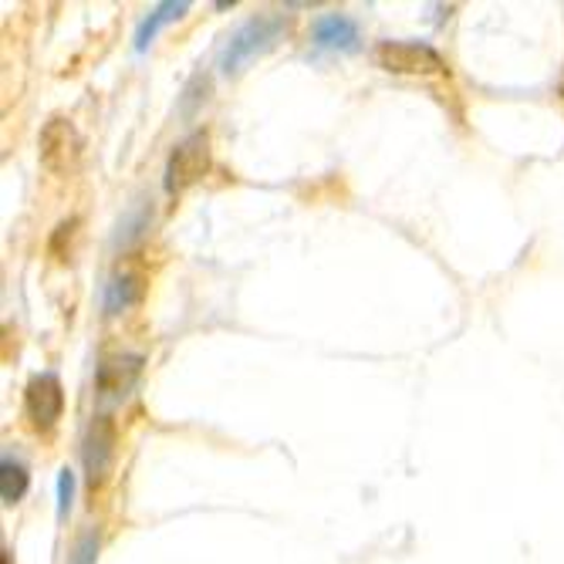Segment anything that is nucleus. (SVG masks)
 Masks as SVG:
<instances>
[{"instance_id":"obj_9","label":"nucleus","mask_w":564,"mask_h":564,"mask_svg":"<svg viewBox=\"0 0 564 564\" xmlns=\"http://www.w3.org/2000/svg\"><path fill=\"white\" fill-rule=\"evenodd\" d=\"M142 369V358L139 355H122V358H112L98 369V392L101 395H126L135 382Z\"/></svg>"},{"instance_id":"obj_4","label":"nucleus","mask_w":564,"mask_h":564,"mask_svg":"<svg viewBox=\"0 0 564 564\" xmlns=\"http://www.w3.org/2000/svg\"><path fill=\"white\" fill-rule=\"evenodd\" d=\"M78 149H82V139H78V129L72 119L65 116H51L41 129V166L47 173H68L78 160Z\"/></svg>"},{"instance_id":"obj_6","label":"nucleus","mask_w":564,"mask_h":564,"mask_svg":"<svg viewBox=\"0 0 564 564\" xmlns=\"http://www.w3.org/2000/svg\"><path fill=\"white\" fill-rule=\"evenodd\" d=\"M24 405H28V416L37 423V426H51L65 409V392H62V382L58 376H34L24 389Z\"/></svg>"},{"instance_id":"obj_5","label":"nucleus","mask_w":564,"mask_h":564,"mask_svg":"<svg viewBox=\"0 0 564 564\" xmlns=\"http://www.w3.org/2000/svg\"><path fill=\"white\" fill-rule=\"evenodd\" d=\"M116 443H119V430L112 416H95L88 423L85 433V446H82V464L88 474V484H106L109 470H112V459H116Z\"/></svg>"},{"instance_id":"obj_13","label":"nucleus","mask_w":564,"mask_h":564,"mask_svg":"<svg viewBox=\"0 0 564 564\" xmlns=\"http://www.w3.org/2000/svg\"><path fill=\"white\" fill-rule=\"evenodd\" d=\"M72 494H75V474L65 467L62 477H58V510H62V514L72 507Z\"/></svg>"},{"instance_id":"obj_10","label":"nucleus","mask_w":564,"mask_h":564,"mask_svg":"<svg viewBox=\"0 0 564 564\" xmlns=\"http://www.w3.org/2000/svg\"><path fill=\"white\" fill-rule=\"evenodd\" d=\"M189 11V4L186 0H166V4H160V8H152V14L139 24V31H135V51H145L149 47V41L156 37L170 21H180L183 14Z\"/></svg>"},{"instance_id":"obj_12","label":"nucleus","mask_w":564,"mask_h":564,"mask_svg":"<svg viewBox=\"0 0 564 564\" xmlns=\"http://www.w3.org/2000/svg\"><path fill=\"white\" fill-rule=\"evenodd\" d=\"M95 554H98V534H95V531H88V534L75 544L72 564H95Z\"/></svg>"},{"instance_id":"obj_11","label":"nucleus","mask_w":564,"mask_h":564,"mask_svg":"<svg viewBox=\"0 0 564 564\" xmlns=\"http://www.w3.org/2000/svg\"><path fill=\"white\" fill-rule=\"evenodd\" d=\"M0 490H4V503H18L28 490V470L11 456H4V464H0Z\"/></svg>"},{"instance_id":"obj_8","label":"nucleus","mask_w":564,"mask_h":564,"mask_svg":"<svg viewBox=\"0 0 564 564\" xmlns=\"http://www.w3.org/2000/svg\"><path fill=\"white\" fill-rule=\"evenodd\" d=\"M312 37L325 51H355L358 47V24L345 14H322L312 28Z\"/></svg>"},{"instance_id":"obj_1","label":"nucleus","mask_w":564,"mask_h":564,"mask_svg":"<svg viewBox=\"0 0 564 564\" xmlns=\"http://www.w3.org/2000/svg\"><path fill=\"white\" fill-rule=\"evenodd\" d=\"M284 31V21L281 18H250L243 21L227 41H224V51H220V72L224 75H240L243 65H250L253 58L261 55V51H268L278 34Z\"/></svg>"},{"instance_id":"obj_7","label":"nucleus","mask_w":564,"mask_h":564,"mask_svg":"<svg viewBox=\"0 0 564 564\" xmlns=\"http://www.w3.org/2000/svg\"><path fill=\"white\" fill-rule=\"evenodd\" d=\"M142 294H145V271L139 264H122L106 288V312L119 315L126 307L139 304Z\"/></svg>"},{"instance_id":"obj_2","label":"nucleus","mask_w":564,"mask_h":564,"mask_svg":"<svg viewBox=\"0 0 564 564\" xmlns=\"http://www.w3.org/2000/svg\"><path fill=\"white\" fill-rule=\"evenodd\" d=\"M210 170V135L196 129L186 139H180L166 160V193H183L186 186H193L196 180H203Z\"/></svg>"},{"instance_id":"obj_3","label":"nucleus","mask_w":564,"mask_h":564,"mask_svg":"<svg viewBox=\"0 0 564 564\" xmlns=\"http://www.w3.org/2000/svg\"><path fill=\"white\" fill-rule=\"evenodd\" d=\"M376 65L392 75H443L446 72L443 55L423 41H379Z\"/></svg>"}]
</instances>
